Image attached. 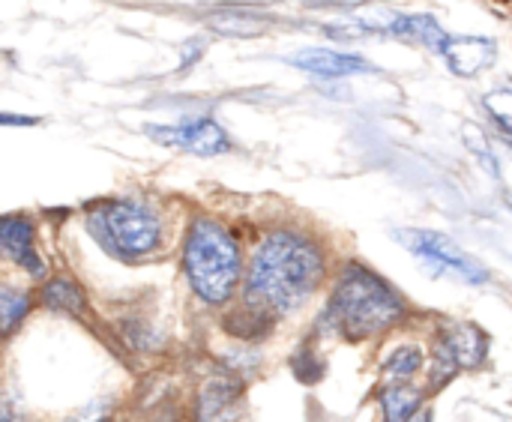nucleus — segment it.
Returning <instances> with one entry per match:
<instances>
[{
  "label": "nucleus",
  "mask_w": 512,
  "mask_h": 422,
  "mask_svg": "<svg viewBox=\"0 0 512 422\" xmlns=\"http://www.w3.org/2000/svg\"><path fill=\"white\" fill-rule=\"evenodd\" d=\"M330 282V255L318 234L276 225L258 237L243 270V303L252 321L270 327L303 312Z\"/></svg>",
  "instance_id": "1"
},
{
  "label": "nucleus",
  "mask_w": 512,
  "mask_h": 422,
  "mask_svg": "<svg viewBox=\"0 0 512 422\" xmlns=\"http://www.w3.org/2000/svg\"><path fill=\"white\" fill-rule=\"evenodd\" d=\"M414 318L408 297L363 261H345L330 276L324 312L318 318L321 333L345 342L381 339Z\"/></svg>",
  "instance_id": "2"
},
{
  "label": "nucleus",
  "mask_w": 512,
  "mask_h": 422,
  "mask_svg": "<svg viewBox=\"0 0 512 422\" xmlns=\"http://www.w3.org/2000/svg\"><path fill=\"white\" fill-rule=\"evenodd\" d=\"M243 270L246 255L240 237L216 216H192L183 237V273L192 294L204 306L219 309L240 291Z\"/></svg>",
  "instance_id": "3"
},
{
  "label": "nucleus",
  "mask_w": 512,
  "mask_h": 422,
  "mask_svg": "<svg viewBox=\"0 0 512 422\" xmlns=\"http://www.w3.org/2000/svg\"><path fill=\"white\" fill-rule=\"evenodd\" d=\"M93 240L120 261H144L162 246V216L138 198H114L87 213Z\"/></svg>",
  "instance_id": "4"
},
{
  "label": "nucleus",
  "mask_w": 512,
  "mask_h": 422,
  "mask_svg": "<svg viewBox=\"0 0 512 422\" xmlns=\"http://www.w3.org/2000/svg\"><path fill=\"white\" fill-rule=\"evenodd\" d=\"M393 237L405 252L423 261V267L432 270L435 276L459 279L474 288L489 282V270L477 258H471L450 234H441L432 228H399L393 231Z\"/></svg>",
  "instance_id": "5"
},
{
  "label": "nucleus",
  "mask_w": 512,
  "mask_h": 422,
  "mask_svg": "<svg viewBox=\"0 0 512 422\" xmlns=\"http://www.w3.org/2000/svg\"><path fill=\"white\" fill-rule=\"evenodd\" d=\"M489 357V336L471 321H450L438 330L432 354L426 360L429 390L447 387L456 375L474 372Z\"/></svg>",
  "instance_id": "6"
},
{
  "label": "nucleus",
  "mask_w": 512,
  "mask_h": 422,
  "mask_svg": "<svg viewBox=\"0 0 512 422\" xmlns=\"http://www.w3.org/2000/svg\"><path fill=\"white\" fill-rule=\"evenodd\" d=\"M156 144L186 150L192 156H222L231 150V135L213 117H183L168 126H147Z\"/></svg>",
  "instance_id": "7"
},
{
  "label": "nucleus",
  "mask_w": 512,
  "mask_h": 422,
  "mask_svg": "<svg viewBox=\"0 0 512 422\" xmlns=\"http://www.w3.org/2000/svg\"><path fill=\"white\" fill-rule=\"evenodd\" d=\"M285 60L294 69H300V72H306L309 78H318V81H345V78L378 72V66L369 57H363L357 51L327 48V45H309L303 51L288 54Z\"/></svg>",
  "instance_id": "8"
},
{
  "label": "nucleus",
  "mask_w": 512,
  "mask_h": 422,
  "mask_svg": "<svg viewBox=\"0 0 512 422\" xmlns=\"http://www.w3.org/2000/svg\"><path fill=\"white\" fill-rule=\"evenodd\" d=\"M246 399L234 375H213L201 384L195 399V422H243Z\"/></svg>",
  "instance_id": "9"
},
{
  "label": "nucleus",
  "mask_w": 512,
  "mask_h": 422,
  "mask_svg": "<svg viewBox=\"0 0 512 422\" xmlns=\"http://www.w3.org/2000/svg\"><path fill=\"white\" fill-rule=\"evenodd\" d=\"M0 255L30 276L45 273V261L36 249V225L24 213L0 216Z\"/></svg>",
  "instance_id": "10"
},
{
  "label": "nucleus",
  "mask_w": 512,
  "mask_h": 422,
  "mask_svg": "<svg viewBox=\"0 0 512 422\" xmlns=\"http://www.w3.org/2000/svg\"><path fill=\"white\" fill-rule=\"evenodd\" d=\"M495 60H498V42L489 36H453L444 51V63L459 78H480L495 66Z\"/></svg>",
  "instance_id": "11"
},
{
  "label": "nucleus",
  "mask_w": 512,
  "mask_h": 422,
  "mask_svg": "<svg viewBox=\"0 0 512 422\" xmlns=\"http://www.w3.org/2000/svg\"><path fill=\"white\" fill-rule=\"evenodd\" d=\"M423 402H426V390L417 387L414 381L381 384V393H378L381 422H414L423 411Z\"/></svg>",
  "instance_id": "12"
},
{
  "label": "nucleus",
  "mask_w": 512,
  "mask_h": 422,
  "mask_svg": "<svg viewBox=\"0 0 512 422\" xmlns=\"http://www.w3.org/2000/svg\"><path fill=\"white\" fill-rule=\"evenodd\" d=\"M426 351L414 342L396 345L384 363H381V384H402V381H417V375L426 369Z\"/></svg>",
  "instance_id": "13"
},
{
  "label": "nucleus",
  "mask_w": 512,
  "mask_h": 422,
  "mask_svg": "<svg viewBox=\"0 0 512 422\" xmlns=\"http://www.w3.org/2000/svg\"><path fill=\"white\" fill-rule=\"evenodd\" d=\"M42 303H45L48 309H54V312H63V315H84V309H87L84 291H81L72 279H66V276L51 279V282L42 288Z\"/></svg>",
  "instance_id": "14"
},
{
  "label": "nucleus",
  "mask_w": 512,
  "mask_h": 422,
  "mask_svg": "<svg viewBox=\"0 0 512 422\" xmlns=\"http://www.w3.org/2000/svg\"><path fill=\"white\" fill-rule=\"evenodd\" d=\"M30 309H33V300L27 291L12 288V285H0V339L12 336L24 324Z\"/></svg>",
  "instance_id": "15"
},
{
  "label": "nucleus",
  "mask_w": 512,
  "mask_h": 422,
  "mask_svg": "<svg viewBox=\"0 0 512 422\" xmlns=\"http://www.w3.org/2000/svg\"><path fill=\"white\" fill-rule=\"evenodd\" d=\"M483 111L498 132L512 138V81L498 84V87L483 93Z\"/></svg>",
  "instance_id": "16"
},
{
  "label": "nucleus",
  "mask_w": 512,
  "mask_h": 422,
  "mask_svg": "<svg viewBox=\"0 0 512 422\" xmlns=\"http://www.w3.org/2000/svg\"><path fill=\"white\" fill-rule=\"evenodd\" d=\"M210 24L219 33H231V36H255L264 30V18H258L249 9H222L219 15H213Z\"/></svg>",
  "instance_id": "17"
},
{
  "label": "nucleus",
  "mask_w": 512,
  "mask_h": 422,
  "mask_svg": "<svg viewBox=\"0 0 512 422\" xmlns=\"http://www.w3.org/2000/svg\"><path fill=\"white\" fill-rule=\"evenodd\" d=\"M24 123H36L33 117H18V114H0V126H24Z\"/></svg>",
  "instance_id": "18"
},
{
  "label": "nucleus",
  "mask_w": 512,
  "mask_h": 422,
  "mask_svg": "<svg viewBox=\"0 0 512 422\" xmlns=\"http://www.w3.org/2000/svg\"><path fill=\"white\" fill-rule=\"evenodd\" d=\"M0 422H18L15 420V408L0 396Z\"/></svg>",
  "instance_id": "19"
},
{
  "label": "nucleus",
  "mask_w": 512,
  "mask_h": 422,
  "mask_svg": "<svg viewBox=\"0 0 512 422\" xmlns=\"http://www.w3.org/2000/svg\"><path fill=\"white\" fill-rule=\"evenodd\" d=\"M420 422H432V420H429V417H423V420H420Z\"/></svg>",
  "instance_id": "20"
},
{
  "label": "nucleus",
  "mask_w": 512,
  "mask_h": 422,
  "mask_svg": "<svg viewBox=\"0 0 512 422\" xmlns=\"http://www.w3.org/2000/svg\"><path fill=\"white\" fill-rule=\"evenodd\" d=\"M507 204H510V210H512V198H510V201H507Z\"/></svg>",
  "instance_id": "21"
}]
</instances>
